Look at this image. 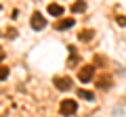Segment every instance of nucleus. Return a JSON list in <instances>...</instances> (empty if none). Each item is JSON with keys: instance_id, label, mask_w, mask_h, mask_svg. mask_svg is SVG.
I'll return each mask as SVG.
<instances>
[{"instance_id": "0eeeda50", "label": "nucleus", "mask_w": 126, "mask_h": 117, "mask_svg": "<svg viewBox=\"0 0 126 117\" xmlns=\"http://www.w3.org/2000/svg\"><path fill=\"white\" fill-rule=\"evenodd\" d=\"M93 38H94V32H93V29H82V32H80V40H82V42H90Z\"/></svg>"}, {"instance_id": "9b49d317", "label": "nucleus", "mask_w": 126, "mask_h": 117, "mask_svg": "<svg viewBox=\"0 0 126 117\" xmlns=\"http://www.w3.org/2000/svg\"><path fill=\"white\" fill-rule=\"evenodd\" d=\"M9 77V67H0V82Z\"/></svg>"}, {"instance_id": "f03ea898", "label": "nucleus", "mask_w": 126, "mask_h": 117, "mask_svg": "<svg viewBox=\"0 0 126 117\" xmlns=\"http://www.w3.org/2000/svg\"><path fill=\"white\" fill-rule=\"evenodd\" d=\"M76 109H78V103H76V100H72V98L61 100V113H63V115H74Z\"/></svg>"}, {"instance_id": "423d86ee", "label": "nucleus", "mask_w": 126, "mask_h": 117, "mask_svg": "<svg viewBox=\"0 0 126 117\" xmlns=\"http://www.w3.org/2000/svg\"><path fill=\"white\" fill-rule=\"evenodd\" d=\"M72 11H74V13H84V11H86V2H84V0H76V2L72 4Z\"/></svg>"}, {"instance_id": "39448f33", "label": "nucleus", "mask_w": 126, "mask_h": 117, "mask_svg": "<svg viewBox=\"0 0 126 117\" xmlns=\"http://www.w3.org/2000/svg\"><path fill=\"white\" fill-rule=\"evenodd\" d=\"M48 15H53V17H61V15H63V6L61 4H48Z\"/></svg>"}, {"instance_id": "f257e3e1", "label": "nucleus", "mask_w": 126, "mask_h": 117, "mask_svg": "<svg viewBox=\"0 0 126 117\" xmlns=\"http://www.w3.org/2000/svg\"><path fill=\"white\" fill-rule=\"evenodd\" d=\"M93 77H94V67H93V65H84V67L80 69V73H78V80L84 82V84L90 82Z\"/></svg>"}, {"instance_id": "1a4fd4ad", "label": "nucleus", "mask_w": 126, "mask_h": 117, "mask_svg": "<svg viewBox=\"0 0 126 117\" xmlns=\"http://www.w3.org/2000/svg\"><path fill=\"white\" fill-rule=\"evenodd\" d=\"M78 96L84 98V100H94V94H93V92H88V90H78Z\"/></svg>"}, {"instance_id": "6e6552de", "label": "nucleus", "mask_w": 126, "mask_h": 117, "mask_svg": "<svg viewBox=\"0 0 126 117\" xmlns=\"http://www.w3.org/2000/svg\"><path fill=\"white\" fill-rule=\"evenodd\" d=\"M74 25V19H63V21H57V29H69Z\"/></svg>"}, {"instance_id": "f8f14e48", "label": "nucleus", "mask_w": 126, "mask_h": 117, "mask_svg": "<svg viewBox=\"0 0 126 117\" xmlns=\"http://www.w3.org/2000/svg\"><path fill=\"white\" fill-rule=\"evenodd\" d=\"M6 36H9V38H17V32H15V29H9V34H6Z\"/></svg>"}, {"instance_id": "9d476101", "label": "nucleus", "mask_w": 126, "mask_h": 117, "mask_svg": "<svg viewBox=\"0 0 126 117\" xmlns=\"http://www.w3.org/2000/svg\"><path fill=\"white\" fill-rule=\"evenodd\" d=\"M99 86H101V88H109V86H111V80H109V77H101Z\"/></svg>"}, {"instance_id": "ddd939ff", "label": "nucleus", "mask_w": 126, "mask_h": 117, "mask_svg": "<svg viewBox=\"0 0 126 117\" xmlns=\"http://www.w3.org/2000/svg\"><path fill=\"white\" fill-rule=\"evenodd\" d=\"M0 61H4V50H2V46H0Z\"/></svg>"}, {"instance_id": "20e7f679", "label": "nucleus", "mask_w": 126, "mask_h": 117, "mask_svg": "<svg viewBox=\"0 0 126 117\" xmlns=\"http://www.w3.org/2000/svg\"><path fill=\"white\" fill-rule=\"evenodd\" d=\"M44 25H46V21H44V17H42L40 13L32 15V27H34V29H42Z\"/></svg>"}, {"instance_id": "7ed1b4c3", "label": "nucleus", "mask_w": 126, "mask_h": 117, "mask_svg": "<svg viewBox=\"0 0 126 117\" xmlns=\"http://www.w3.org/2000/svg\"><path fill=\"white\" fill-rule=\"evenodd\" d=\"M55 86H57L59 90H69V88H72V80H69V77H55Z\"/></svg>"}]
</instances>
